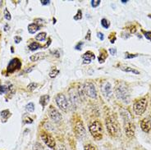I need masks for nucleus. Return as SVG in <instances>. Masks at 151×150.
Wrapping results in <instances>:
<instances>
[{"mask_svg": "<svg viewBox=\"0 0 151 150\" xmlns=\"http://www.w3.org/2000/svg\"><path fill=\"white\" fill-rule=\"evenodd\" d=\"M50 44H51V39H48V42H47V44H46L45 45V48L49 47V45H50Z\"/></svg>", "mask_w": 151, "mask_h": 150, "instance_id": "obj_44", "label": "nucleus"}, {"mask_svg": "<svg viewBox=\"0 0 151 150\" xmlns=\"http://www.w3.org/2000/svg\"><path fill=\"white\" fill-rule=\"evenodd\" d=\"M21 68H22V62H21V60L17 57H14L9 62L8 67H7V69H6V72H7L8 75L12 74L15 71H19Z\"/></svg>", "mask_w": 151, "mask_h": 150, "instance_id": "obj_8", "label": "nucleus"}, {"mask_svg": "<svg viewBox=\"0 0 151 150\" xmlns=\"http://www.w3.org/2000/svg\"><path fill=\"white\" fill-rule=\"evenodd\" d=\"M22 37H20V36H18V35H17V36H15L14 37V41H15L16 44H19L20 42H22Z\"/></svg>", "mask_w": 151, "mask_h": 150, "instance_id": "obj_40", "label": "nucleus"}, {"mask_svg": "<svg viewBox=\"0 0 151 150\" xmlns=\"http://www.w3.org/2000/svg\"><path fill=\"white\" fill-rule=\"evenodd\" d=\"M38 87V84L35 82H31L27 85V90L29 91H34Z\"/></svg>", "mask_w": 151, "mask_h": 150, "instance_id": "obj_27", "label": "nucleus"}, {"mask_svg": "<svg viewBox=\"0 0 151 150\" xmlns=\"http://www.w3.org/2000/svg\"><path fill=\"white\" fill-rule=\"evenodd\" d=\"M137 56H138V54H133V53H126V56H125V58H126V59H130V58H135V57H136Z\"/></svg>", "mask_w": 151, "mask_h": 150, "instance_id": "obj_36", "label": "nucleus"}, {"mask_svg": "<svg viewBox=\"0 0 151 150\" xmlns=\"http://www.w3.org/2000/svg\"><path fill=\"white\" fill-rule=\"evenodd\" d=\"M12 116L11 113L8 109H5V110H3L0 112V117H1V121L3 123H5L7 122L8 120V118Z\"/></svg>", "mask_w": 151, "mask_h": 150, "instance_id": "obj_15", "label": "nucleus"}, {"mask_svg": "<svg viewBox=\"0 0 151 150\" xmlns=\"http://www.w3.org/2000/svg\"><path fill=\"white\" fill-rule=\"evenodd\" d=\"M86 40H91V30H89L88 31H87L86 36Z\"/></svg>", "mask_w": 151, "mask_h": 150, "instance_id": "obj_41", "label": "nucleus"}, {"mask_svg": "<svg viewBox=\"0 0 151 150\" xmlns=\"http://www.w3.org/2000/svg\"><path fill=\"white\" fill-rule=\"evenodd\" d=\"M46 38H47V33L46 32H40V33H39V34L35 35V39L37 41H45Z\"/></svg>", "mask_w": 151, "mask_h": 150, "instance_id": "obj_22", "label": "nucleus"}, {"mask_svg": "<svg viewBox=\"0 0 151 150\" xmlns=\"http://www.w3.org/2000/svg\"><path fill=\"white\" fill-rule=\"evenodd\" d=\"M25 109H26V111L28 112V113H33L35 111V104L33 103H28L26 107H25Z\"/></svg>", "mask_w": 151, "mask_h": 150, "instance_id": "obj_24", "label": "nucleus"}, {"mask_svg": "<svg viewBox=\"0 0 151 150\" xmlns=\"http://www.w3.org/2000/svg\"><path fill=\"white\" fill-rule=\"evenodd\" d=\"M116 97L124 103H129L130 101V91L127 85L124 83L118 84L115 89Z\"/></svg>", "mask_w": 151, "mask_h": 150, "instance_id": "obj_4", "label": "nucleus"}, {"mask_svg": "<svg viewBox=\"0 0 151 150\" xmlns=\"http://www.w3.org/2000/svg\"><path fill=\"white\" fill-rule=\"evenodd\" d=\"M97 37H98L99 39L101 40V41H103V40L104 39V34H103L102 32H98V33H97Z\"/></svg>", "mask_w": 151, "mask_h": 150, "instance_id": "obj_39", "label": "nucleus"}, {"mask_svg": "<svg viewBox=\"0 0 151 150\" xmlns=\"http://www.w3.org/2000/svg\"><path fill=\"white\" fill-rule=\"evenodd\" d=\"M40 29V26H39L36 23H31L28 26V32L31 34H35L38 30Z\"/></svg>", "mask_w": 151, "mask_h": 150, "instance_id": "obj_18", "label": "nucleus"}, {"mask_svg": "<svg viewBox=\"0 0 151 150\" xmlns=\"http://www.w3.org/2000/svg\"><path fill=\"white\" fill-rule=\"evenodd\" d=\"M140 126L145 133H149L151 130V121L148 118H144L143 120L140 121Z\"/></svg>", "mask_w": 151, "mask_h": 150, "instance_id": "obj_14", "label": "nucleus"}, {"mask_svg": "<svg viewBox=\"0 0 151 150\" xmlns=\"http://www.w3.org/2000/svg\"><path fill=\"white\" fill-rule=\"evenodd\" d=\"M95 59V55L91 51H86L82 55V61L84 64H90Z\"/></svg>", "mask_w": 151, "mask_h": 150, "instance_id": "obj_13", "label": "nucleus"}, {"mask_svg": "<svg viewBox=\"0 0 151 150\" xmlns=\"http://www.w3.org/2000/svg\"><path fill=\"white\" fill-rule=\"evenodd\" d=\"M84 89H85V93L87 97L91 98H96L98 96L97 90L94 86V85L92 82H86L84 84Z\"/></svg>", "mask_w": 151, "mask_h": 150, "instance_id": "obj_10", "label": "nucleus"}, {"mask_svg": "<svg viewBox=\"0 0 151 150\" xmlns=\"http://www.w3.org/2000/svg\"><path fill=\"white\" fill-rule=\"evenodd\" d=\"M73 19L76 20V21H80V20L82 19V11L81 9H78V11L76 12V14L74 16Z\"/></svg>", "mask_w": 151, "mask_h": 150, "instance_id": "obj_28", "label": "nucleus"}, {"mask_svg": "<svg viewBox=\"0 0 151 150\" xmlns=\"http://www.w3.org/2000/svg\"><path fill=\"white\" fill-rule=\"evenodd\" d=\"M101 91H102L104 97L106 98L107 99H109L110 98L113 96V89L109 82H105L103 85L101 87Z\"/></svg>", "mask_w": 151, "mask_h": 150, "instance_id": "obj_12", "label": "nucleus"}, {"mask_svg": "<svg viewBox=\"0 0 151 150\" xmlns=\"http://www.w3.org/2000/svg\"><path fill=\"white\" fill-rule=\"evenodd\" d=\"M105 126L108 134L111 137H117L119 135V124L117 119L111 114H108L105 118Z\"/></svg>", "mask_w": 151, "mask_h": 150, "instance_id": "obj_1", "label": "nucleus"}, {"mask_svg": "<svg viewBox=\"0 0 151 150\" xmlns=\"http://www.w3.org/2000/svg\"><path fill=\"white\" fill-rule=\"evenodd\" d=\"M58 150H66V148H65L64 145H62V144H60V146H59V148H58Z\"/></svg>", "mask_w": 151, "mask_h": 150, "instance_id": "obj_45", "label": "nucleus"}, {"mask_svg": "<svg viewBox=\"0 0 151 150\" xmlns=\"http://www.w3.org/2000/svg\"><path fill=\"white\" fill-rule=\"evenodd\" d=\"M122 116L124 120V131L127 138H133L136 132V126L132 121V117L127 110L122 111Z\"/></svg>", "mask_w": 151, "mask_h": 150, "instance_id": "obj_2", "label": "nucleus"}, {"mask_svg": "<svg viewBox=\"0 0 151 150\" xmlns=\"http://www.w3.org/2000/svg\"><path fill=\"white\" fill-rule=\"evenodd\" d=\"M109 40L110 42H111V44H114L115 43V41H116V33H114V32H113V33H111L109 35Z\"/></svg>", "mask_w": 151, "mask_h": 150, "instance_id": "obj_35", "label": "nucleus"}, {"mask_svg": "<svg viewBox=\"0 0 151 150\" xmlns=\"http://www.w3.org/2000/svg\"><path fill=\"white\" fill-rule=\"evenodd\" d=\"M74 133L76 136L77 137V139H83L84 137L86 135V131L84 126L83 121L81 120H77L75 122L74 125Z\"/></svg>", "mask_w": 151, "mask_h": 150, "instance_id": "obj_7", "label": "nucleus"}, {"mask_svg": "<svg viewBox=\"0 0 151 150\" xmlns=\"http://www.w3.org/2000/svg\"><path fill=\"white\" fill-rule=\"evenodd\" d=\"M150 104H151V98H150Z\"/></svg>", "mask_w": 151, "mask_h": 150, "instance_id": "obj_49", "label": "nucleus"}, {"mask_svg": "<svg viewBox=\"0 0 151 150\" xmlns=\"http://www.w3.org/2000/svg\"><path fill=\"white\" fill-rule=\"evenodd\" d=\"M7 92H8V86L5 85H0V95L7 94Z\"/></svg>", "mask_w": 151, "mask_h": 150, "instance_id": "obj_30", "label": "nucleus"}, {"mask_svg": "<svg viewBox=\"0 0 151 150\" xmlns=\"http://www.w3.org/2000/svg\"><path fill=\"white\" fill-rule=\"evenodd\" d=\"M33 150H44V148H43L40 143L36 142L35 143L34 145H33Z\"/></svg>", "mask_w": 151, "mask_h": 150, "instance_id": "obj_31", "label": "nucleus"}, {"mask_svg": "<svg viewBox=\"0 0 151 150\" xmlns=\"http://www.w3.org/2000/svg\"><path fill=\"white\" fill-rule=\"evenodd\" d=\"M101 26H102L104 29H109L110 27L109 21H108L106 18H103L101 20Z\"/></svg>", "mask_w": 151, "mask_h": 150, "instance_id": "obj_26", "label": "nucleus"}, {"mask_svg": "<svg viewBox=\"0 0 151 150\" xmlns=\"http://www.w3.org/2000/svg\"><path fill=\"white\" fill-rule=\"evenodd\" d=\"M84 150H97L96 148L94 147V144H87L84 146Z\"/></svg>", "mask_w": 151, "mask_h": 150, "instance_id": "obj_32", "label": "nucleus"}, {"mask_svg": "<svg viewBox=\"0 0 151 150\" xmlns=\"http://www.w3.org/2000/svg\"><path fill=\"white\" fill-rule=\"evenodd\" d=\"M149 17H151V15H149Z\"/></svg>", "mask_w": 151, "mask_h": 150, "instance_id": "obj_48", "label": "nucleus"}, {"mask_svg": "<svg viewBox=\"0 0 151 150\" xmlns=\"http://www.w3.org/2000/svg\"><path fill=\"white\" fill-rule=\"evenodd\" d=\"M84 43L83 42H79L76 45L75 49H76V50H78V51H80V50H81V49H82V46H83Z\"/></svg>", "mask_w": 151, "mask_h": 150, "instance_id": "obj_38", "label": "nucleus"}, {"mask_svg": "<svg viewBox=\"0 0 151 150\" xmlns=\"http://www.w3.org/2000/svg\"><path fill=\"white\" fill-rule=\"evenodd\" d=\"M59 72H60V71L58 70V69H57V68L53 67L51 69V71H49V77L50 78H55L57 75L59 74Z\"/></svg>", "mask_w": 151, "mask_h": 150, "instance_id": "obj_23", "label": "nucleus"}, {"mask_svg": "<svg viewBox=\"0 0 151 150\" xmlns=\"http://www.w3.org/2000/svg\"><path fill=\"white\" fill-rule=\"evenodd\" d=\"M49 100H50V97L49 94H44L40 98V103L43 108H45L49 103Z\"/></svg>", "mask_w": 151, "mask_h": 150, "instance_id": "obj_19", "label": "nucleus"}, {"mask_svg": "<svg viewBox=\"0 0 151 150\" xmlns=\"http://www.w3.org/2000/svg\"><path fill=\"white\" fill-rule=\"evenodd\" d=\"M23 122L25 124H31L33 123V119L31 117H30V116L25 115L24 118H23Z\"/></svg>", "mask_w": 151, "mask_h": 150, "instance_id": "obj_29", "label": "nucleus"}, {"mask_svg": "<svg viewBox=\"0 0 151 150\" xmlns=\"http://www.w3.org/2000/svg\"><path fill=\"white\" fill-rule=\"evenodd\" d=\"M41 4L43 6H46V5H49L50 4V1L49 0H41Z\"/></svg>", "mask_w": 151, "mask_h": 150, "instance_id": "obj_42", "label": "nucleus"}, {"mask_svg": "<svg viewBox=\"0 0 151 150\" xmlns=\"http://www.w3.org/2000/svg\"><path fill=\"white\" fill-rule=\"evenodd\" d=\"M9 29H10V27H9V26H8V24H6V25L4 26V30H5V31H8V30H9Z\"/></svg>", "mask_w": 151, "mask_h": 150, "instance_id": "obj_43", "label": "nucleus"}, {"mask_svg": "<svg viewBox=\"0 0 151 150\" xmlns=\"http://www.w3.org/2000/svg\"><path fill=\"white\" fill-rule=\"evenodd\" d=\"M144 36L148 40L151 41V31H145V30H142Z\"/></svg>", "mask_w": 151, "mask_h": 150, "instance_id": "obj_34", "label": "nucleus"}, {"mask_svg": "<svg viewBox=\"0 0 151 150\" xmlns=\"http://www.w3.org/2000/svg\"><path fill=\"white\" fill-rule=\"evenodd\" d=\"M109 52L112 56H115L117 54V49L116 48H111L109 49Z\"/></svg>", "mask_w": 151, "mask_h": 150, "instance_id": "obj_37", "label": "nucleus"}, {"mask_svg": "<svg viewBox=\"0 0 151 150\" xmlns=\"http://www.w3.org/2000/svg\"><path fill=\"white\" fill-rule=\"evenodd\" d=\"M3 3H4V1H2V0H0V7L3 5Z\"/></svg>", "mask_w": 151, "mask_h": 150, "instance_id": "obj_47", "label": "nucleus"}, {"mask_svg": "<svg viewBox=\"0 0 151 150\" xmlns=\"http://www.w3.org/2000/svg\"><path fill=\"white\" fill-rule=\"evenodd\" d=\"M100 3H101L100 0H92L91 2L92 8H97L98 6L100 5Z\"/></svg>", "mask_w": 151, "mask_h": 150, "instance_id": "obj_33", "label": "nucleus"}, {"mask_svg": "<svg viewBox=\"0 0 151 150\" xmlns=\"http://www.w3.org/2000/svg\"><path fill=\"white\" fill-rule=\"evenodd\" d=\"M40 138L43 140V142L45 144L46 146L49 147L50 149H56V141H55V139L52 136V135H50L48 132L43 131L40 134Z\"/></svg>", "mask_w": 151, "mask_h": 150, "instance_id": "obj_6", "label": "nucleus"}, {"mask_svg": "<svg viewBox=\"0 0 151 150\" xmlns=\"http://www.w3.org/2000/svg\"><path fill=\"white\" fill-rule=\"evenodd\" d=\"M55 102L57 106L59 108L60 110L63 112H67L68 109V102L67 100V98L63 94H58L55 97Z\"/></svg>", "mask_w": 151, "mask_h": 150, "instance_id": "obj_9", "label": "nucleus"}, {"mask_svg": "<svg viewBox=\"0 0 151 150\" xmlns=\"http://www.w3.org/2000/svg\"><path fill=\"white\" fill-rule=\"evenodd\" d=\"M122 71H125V72H132L133 74H136V75H139L140 74V71H137L135 68H132L131 67H127V66H122L120 67Z\"/></svg>", "mask_w": 151, "mask_h": 150, "instance_id": "obj_20", "label": "nucleus"}, {"mask_svg": "<svg viewBox=\"0 0 151 150\" xmlns=\"http://www.w3.org/2000/svg\"><path fill=\"white\" fill-rule=\"evenodd\" d=\"M49 115L50 116V118L53 121H55V122H60L61 121H62V118H63L61 113L54 107H53V106H50L49 107Z\"/></svg>", "mask_w": 151, "mask_h": 150, "instance_id": "obj_11", "label": "nucleus"}, {"mask_svg": "<svg viewBox=\"0 0 151 150\" xmlns=\"http://www.w3.org/2000/svg\"><path fill=\"white\" fill-rule=\"evenodd\" d=\"M109 56V53L107 52V50L105 49H101L100 50V53L98 57V61L99 63H104L105 60L107 59V57Z\"/></svg>", "mask_w": 151, "mask_h": 150, "instance_id": "obj_17", "label": "nucleus"}, {"mask_svg": "<svg viewBox=\"0 0 151 150\" xmlns=\"http://www.w3.org/2000/svg\"><path fill=\"white\" fill-rule=\"evenodd\" d=\"M41 48V44L38 42H32L29 45V49L30 51H36L37 49Z\"/></svg>", "mask_w": 151, "mask_h": 150, "instance_id": "obj_21", "label": "nucleus"}, {"mask_svg": "<svg viewBox=\"0 0 151 150\" xmlns=\"http://www.w3.org/2000/svg\"><path fill=\"white\" fill-rule=\"evenodd\" d=\"M44 58H45V53H38L31 55L30 57V62H38V61H40Z\"/></svg>", "mask_w": 151, "mask_h": 150, "instance_id": "obj_16", "label": "nucleus"}, {"mask_svg": "<svg viewBox=\"0 0 151 150\" xmlns=\"http://www.w3.org/2000/svg\"><path fill=\"white\" fill-rule=\"evenodd\" d=\"M121 3H122V4H127V3H128V0H122Z\"/></svg>", "mask_w": 151, "mask_h": 150, "instance_id": "obj_46", "label": "nucleus"}, {"mask_svg": "<svg viewBox=\"0 0 151 150\" xmlns=\"http://www.w3.org/2000/svg\"><path fill=\"white\" fill-rule=\"evenodd\" d=\"M4 18L6 19L7 21H11L12 20V15H11V13H10V11H8V8H4Z\"/></svg>", "mask_w": 151, "mask_h": 150, "instance_id": "obj_25", "label": "nucleus"}, {"mask_svg": "<svg viewBox=\"0 0 151 150\" xmlns=\"http://www.w3.org/2000/svg\"><path fill=\"white\" fill-rule=\"evenodd\" d=\"M147 107V99L146 98H141L140 99H138L133 104V111L136 115L137 116H141L146 110Z\"/></svg>", "mask_w": 151, "mask_h": 150, "instance_id": "obj_5", "label": "nucleus"}, {"mask_svg": "<svg viewBox=\"0 0 151 150\" xmlns=\"http://www.w3.org/2000/svg\"><path fill=\"white\" fill-rule=\"evenodd\" d=\"M89 131L93 139L96 141H99L104 136V129L101 121L99 120L93 121L89 126Z\"/></svg>", "mask_w": 151, "mask_h": 150, "instance_id": "obj_3", "label": "nucleus"}]
</instances>
